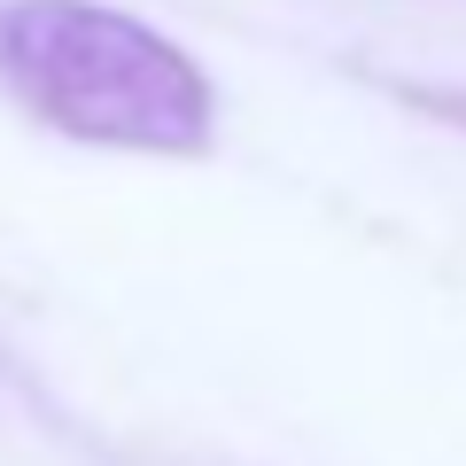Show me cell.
Listing matches in <instances>:
<instances>
[{
  "label": "cell",
  "mask_w": 466,
  "mask_h": 466,
  "mask_svg": "<svg viewBox=\"0 0 466 466\" xmlns=\"http://www.w3.org/2000/svg\"><path fill=\"white\" fill-rule=\"evenodd\" d=\"M0 70L47 125L78 140L187 148L202 133V78L156 32L86 0H8Z\"/></svg>",
  "instance_id": "cell-1"
}]
</instances>
